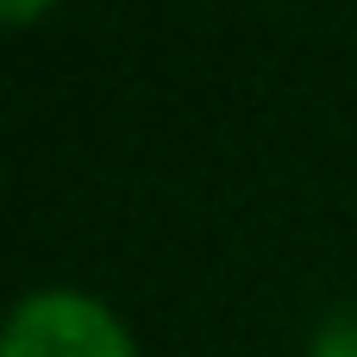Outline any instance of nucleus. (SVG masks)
Listing matches in <instances>:
<instances>
[{
  "label": "nucleus",
  "mask_w": 357,
  "mask_h": 357,
  "mask_svg": "<svg viewBox=\"0 0 357 357\" xmlns=\"http://www.w3.org/2000/svg\"><path fill=\"white\" fill-rule=\"evenodd\" d=\"M0 357H138V351L100 301H88L75 289H44L13 307Z\"/></svg>",
  "instance_id": "nucleus-1"
},
{
  "label": "nucleus",
  "mask_w": 357,
  "mask_h": 357,
  "mask_svg": "<svg viewBox=\"0 0 357 357\" xmlns=\"http://www.w3.org/2000/svg\"><path fill=\"white\" fill-rule=\"evenodd\" d=\"M307 357H357V307H339V314L314 333V351Z\"/></svg>",
  "instance_id": "nucleus-2"
},
{
  "label": "nucleus",
  "mask_w": 357,
  "mask_h": 357,
  "mask_svg": "<svg viewBox=\"0 0 357 357\" xmlns=\"http://www.w3.org/2000/svg\"><path fill=\"white\" fill-rule=\"evenodd\" d=\"M44 6H50V0H0V13H6L13 25H25V19H38Z\"/></svg>",
  "instance_id": "nucleus-3"
}]
</instances>
